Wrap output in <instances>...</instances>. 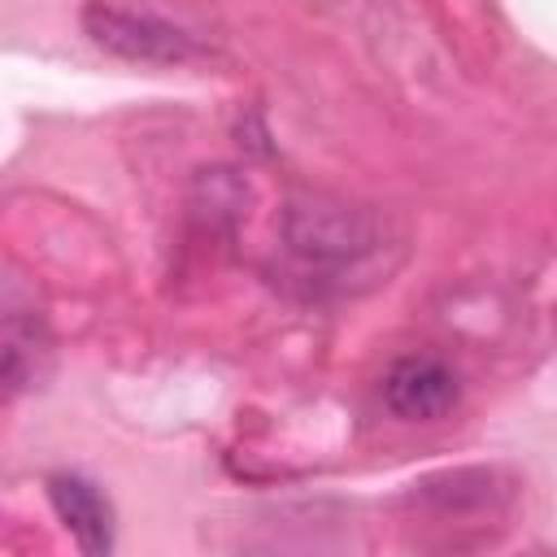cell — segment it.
I'll return each mask as SVG.
<instances>
[{
  "instance_id": "cell-1",
  "label": "cell",
  "mask_w": 557,
  "mask_h": 557,
  "mask_svg": "<svg viewBox=\"0 0 557 557\" xmlns=\"http://www.w3.org/2000/svg\"><path fill=\"white\" fill-rule=\"evenodd\" d=\"M278 231L296 270L309 283L339 292L357 283H379L400 252V231L392 226L387 213L339 196L287 200Z\"/></svg>"
},
{
  "instance_id": "cell-2",
  "label": "cell",
  "mask_w": 557,
  "mask_h": 557,
  "mask_svg": "<svg viewBox=\"0 0 557 557\" xmlns=\"http://www.w3.org/2000/svg\"><path fill=\"white\" fill-rule=\"evenodd\" d=\"M83 30L91 35V44H100L104 52L135 61V65H187L205 57V44L196 35H187L183 26H170L152 13H131L104 0H91L83 9Z\"/></svg>"
},
{
  "instance_id": "cell-3",
  "label": "cell",
  "mask_w": 557,
  "mask_h": 557,
  "mask_svg": "<svg viewBox=\"0 0 557 557\" xmlns=\"http://www.w3.org/2000/svg\"><path fill=\"white\" fill-rule=\"evenodd\" d=\"M457 374L435 357H400L383 374V405L400 422H435L457 405Z\"/></svg>"
},
{
  "instance_id": "cell-4",
  "label": "cell",
  "mask_w": 557,
  "mask_h": 557,
  "mask_svg": "<svg viewBox=\"0 0 557 557\" xmlns=\"http://www.w3.org/2000/svg\"><path fill=\"white\" fill-rule=\"evenodd\" d=\"M48 357H52V339H48V326H44L39 309L17 305L9 296L4 318H0V379H4V392L17 396L26 387H39V379L48 374Z\"/></svg>"
},
{
  "instance_id": "cell-5",
  "label": "cell",
  "mask_w": 557,
  "mask_h": 557,
  "mask_svg": "<svg viewBox=\"0 0 557 557\" xmlns=\"http://www.w3.org/2000/svg\"><path fill=\"white\" fill-rule=\"evenodd\" d=\"M48 500L83 553L104 557L113 548V505L100 496L96 483H87L83 474H52Z\"/></svg>"
}]
</instances>
